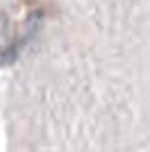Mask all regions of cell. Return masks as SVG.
I'll list each match as a JSON object with an SVG mask.
<instances>
[{"mask_svg":"<svg viewBox=\"0 0 150 152\" xmlns=\"http://www.w3.org/2000/svg\"><path fill=\"white\" fill-rule=\"evenodd\" d=\"M30 39H32V30L27 32V34H23L21 39H16L14 43H7L5 48H2V66H9V64L16 61V59L21 57V50L30 43Z\"/></svg>","mask_w":150,"mask_h":152,"instance_id":"cell-1","label":"cell"}]
</instances>
